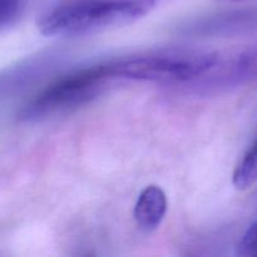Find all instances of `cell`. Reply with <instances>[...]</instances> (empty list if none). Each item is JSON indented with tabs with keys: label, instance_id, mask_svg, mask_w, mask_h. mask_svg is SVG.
Segmentation results:
<instances>
[{
	"label": "cell",
	"instance_id": "1",
	"mask_svg": "<svg viewBox=\"0 0 257 257\" xmlns=\"http://www.w3.org/2000/svg\"><path fill=\"white\" fill-rule=\"evenodd\" d=\"M150 8L146 0H67L47 10L37 25L45 37L84 35L132 24Z\"/></svg>",
	"mask_w": 257,
	"mask_h": 257
},
{
	"label": "cell",
	"instance_id": "2",
	"mask_svg": "<svg viewBox=\"0 0 257 257\" xmlns=\"http://www.w3.org/2000/svg\"><path fill=\"white\" fill-rule=\"evenodd\" d=\"M217 50L202 48H166L119 58L98 65L105 79L147 82H190L205 74L217 60Z\"/></svg>",
	"mask_w": 257,
	"mask_h": 257
},
{
	"label": "cell",
	"instance_id": "3",
	"mask_svg": "<svg viewBox=\"0 0 257 257\" xmlns=\"http://www.w3.org/2000/svg\"><path fill=\"white\" fill-rule=\"evenodd\" d=\"M107 80L98 65L60 78L22 108L19 119L28 123L42 122L77 109L95 99L104 89Z\"/></svg>",
	"mask_w": 257,
	"mask_h": 257
},
{
	"label": "cell",
	"instance_id": "4",
	"mask_svg": "<svg viewBox=\"0 0 257 257\" xmlns=\"http://www.w3.org/2000/svg\"><path fill=\"white\" fill-rule=\"evenodd\" d=\"M201 77L203 88L227 90L257 82V45L218 52L215 64Z\"/></svg>",
	"mask_w": 257,
	"mask_h": 257
},
{
	"label": "cell",
	"instance_id": "5",
	"mask_svg": "<svg viewBox=\"0 0 257 257\" xmlns=\"http://www.w3.org/2000/svg\"><path fill=\"white\" fill-rule=\"evenodd\" d=\"M166 212L167 197L165 191L158 186L151 185L147 186L138 196L133 216L141 230L151 232L160 227Z\"/></svg>",
	"mask_w": 257,
	"mask_h": 257
},
{
	"label": "cell",
	"instance_id": "6",
	"mask_svg": "<svg viewBox=\"0 0 257 257\" xmlns=\"http://www.w3.org/2000/svg\"><path fill=\"white\" fill-rule=\"evenodd\" d=\"M257 182V137L241 158L232 176L236 190L246 191Z\"/></svg>",
	"mask_w": 257,
	"mask_h": 257
},
{
	"label": "cell",
	"instance_id": "7",
	"mask_svg": "<svg viewBox=\"0 0 257 257\" xmlns=\"http://www.w3.org/2000/svg\"><path fill=\"white\" fill-rule=\"evenodd\" d=\"M22 14V0H0V32L15 25Z\"/></svg>",
	"mask_w": 257,
	"mask_h": 257
},
{
	"label": "cell",
	"instance_id": "8",
	"mask_svg": "<svg viewBox=\"0 0 257 257\" xmlns=\"http://www.w3.org/2000/svg\"><path fill=\"white\" fill-rule=\"evenodd\" d=\"M236 256L257 257V222L248 226L236 246Z\"/></svg>",
	"mask_w": 257,
	"mask_h": 257
},
{
	"label": "cell",
	"instance_id": "9",
	"mask_svg": "<svg viewBox=\"0 0 257 257\" xmlns=\"http://www.w3.org/2000/svg\"><path fill=\"white\" fill-rule=\"evenodd\" d=\"M223 2H241V0H223Z\"/></svg>",
	"mask_w": 257,
	"mask_h": 257
}]
</instances>
